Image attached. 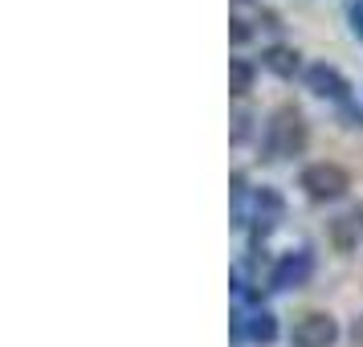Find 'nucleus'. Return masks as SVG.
<instances>
[{
	"mask_svg": "<svg viewBox=\"0 0 363 347\" xmlns=\"http://www.w3.org/2000/svg\"><path fill=\"white\" fill-rule=\"evenodd\" d=\"M229 90L237 99H245L249 90H253V66H249L245 57H233L229 62Z\"/></svg>",
	"mask_w": 363,
	"mask_h": 347,
	"instance_id": "8",
	"label": "nucleus"
},
{
	"mask_svg": "<svg viewBox=\"0 0 363 347\" xmlns=\"http://www.w3.org/2000/svg\"><path fill=\"white\" fill-rule=\"evenodd\" d=\"M245 131H249V115H241V119H237V131H233V139L241 143V139H245Z\"/></svg>",
	"mask_w": 363,
	"mask_h": 347,
	"instance_id": "13",
	"label": "nucleus"
},
{
	"mask_svg": "<svg viewBox=\"0 0 363 347\" xmlns=\"http://www.w3.org/2000/svg\"><path fill=\"white\" fill-rule=\"evenodd\" d=\"M306 82H311V90L323 94V99H335V102L351 99V82H347L335 66H327V62H314V66L306 70Z\"/></svg>",
	"mask_w": 363,
	"mask_h": 347,
	"instance_id": "4",
	"label": "nucleus"
},
{
	"mask_svg": "<svg viewBox=\"0 0 363 347\" xmlns=\"http://www.w3.org/2000/svg\"><path fill=\"white\" fill-rule=\"evenodd\" d=\"M351 343H355V347H363V314L355 319V323H351Z\"/></svg>",
	"mask_w": 363,
	"mask_h": 347,
	"instance_id": "10",
	"label": "nucleus"
},
{
	"mask_svg": "<svg viewBox=\"0 0 363 347\" xmlns=\"http://www.w3.org/2000/svg\"><path fill=\"white\" fill-rule=\"evenodd\" d=\"M233 41H249V29H245V21H233Z\"/></svg>",
	"mask_w": 363,
	"mask_h": 347,
	"instance_id": "12",
	"label": "nucleus"
},
{
	"mask_svg": "<svg viewBox=\"0 0 363 347\" xmlns=\"http://www.w3.org/2000/svg\"><path fill=\"white\" fill-rule=\"evenodd\" d=\"M298 184H302V192L311 200H318V204H327V200H343L347 192H351V176H347V167L339 164H306L302 167V176H298Z\"/></svg>",
	"mask_w": 363,
	"mask_h": 347,
	"instance_id": "2",
	"label": "nucleus"
},
{
	"mask_svg": "<svg viewBox=\"0 0 363 347\" xmlns=\"http://www.w3.org/2000/svg\"><path fill=\"white\" fill-rule=\"evenodd\" d=\"M351 25H355V33L363 37V4H355V9H351Z\"/></svg>",
	"mask_w": 363,
	"mask_h": 347,
	"instance_id": "11",
	"label": "nucleus"
},
{
	"mask_svg": "<svg viewBox=\"0 0 363 347\" xmlns=\"http://www.w3.org/2000/svg\"><path fill=\"white\" fill-rule=\"evenodd\" d=\"M302 151H306V119L294 102H281L265 123V155L286 160V155H302Z\"/></svg>",
	"mask_w": 363,
	"mask_h": 347,
	"instance_id": "1",
	"label": "nucleus"
},
{
	"mask_svg": "<svg viewBox=\"0 0 363 347\" xmlns=\"http://www.w3.org/2000/svg\"><path fill=\"white\" fill-rule=\"evenodd\" d=\"M363 241V213H347L330 221V246L339 253H355Z\"/></svg>",
	"mask_w": 363,
	"mask_h": 347,
	"instance_id": "6",
	"label": "nucleus"
},
{
	"mask_svg": "<svg viewBox=\"0 0 363 347\" xmlns=\"http://www.w3.org/2000/svg\"><path fill=\"white\" fill-rule=\"evenodd\" d=\"M249 335H253L257 343H274V335H278V323H274V314H269V311L253 314V323H249Z\"/></svg>",
	"mask_w": 363,
	"mask_h": 347,
	"instance_id": "9",
	"label": "nucleus"
},
{
	"mask_svg": "<svg viewBox=\"0 0 363 347\" xmlns=\"http://www.w3.org/2000/svg\"><path fill=\"white\" fill-rule=\"evenodd\" d=\"M339 343V319L327 311H306L290 331V347H335Z\"/></svg>",
	"mask_w": 363,
	"mask_h": 347,
	"instance_id": "3",
	"label": "nucleus"
},
{
	"mask_svg": "<svg viewBox=\"0 0 363 347\" xmlns=\"http://www.w3.org/2000/svg\"><path fill=\"white\" fill-rule=\"evenodd\" d=\"M262 62L274 70L278 78H294L298 66H302V62H298V50H294V45H269V50L262 53Z\"/></svg>",
	"mask_w": 363,
	"mask_h": 347,
	"instance_id": "7",
	"label": "nucleus"
},
{
	"mask_svg": "<svg viewBox=\"0 0 363 347\" xmlns=\"http://www.w3.org/2000/svg\"><path fill=\"white\" fill-rule=\"evenodd\" d=\"M311 270H314V262H311V253H286V258H281L278 262V270H274V286H278V290H290V286H302V282L311 278Z\"/></svg>",
	"mask_w": 363,
	"mask_h": 347,
	"instance_id": "5",
	"label": "nucleus"
}]
</instances>
